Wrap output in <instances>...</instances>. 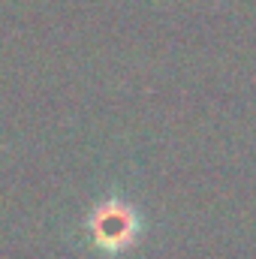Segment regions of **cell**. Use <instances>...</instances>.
Instances as JSON below:
<instances>
[{
    "label": "cell",
    "mask_w": 256,
    "mask_h": 259,
    "mask_svg": "<svg viewBox=\"0 0 256 259\" xmlns=\"http://www.w3.org/2000/svg\"><path fill=\"white\" fill-rule=\"evenodd\" d=\"M88 229H91L97 244L118 250L133 241V235L139 229V217H136L133 205H127L124 199H103L91 208Z\"/></svg>",
    "instance_id": "1"
}]
</instances>
